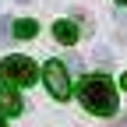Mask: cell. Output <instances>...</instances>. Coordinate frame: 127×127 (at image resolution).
<instances>
[{"label":"cell","instance_id":"obj_1","mask_svg":"<svg viewBox=\"0 0 127 127\" xmlns=\"http://www.w3.org/2000/svg\"><path fill=\"white\" fill-rule=\"evenodd\" d=\"M78 102L95 117H113L117 113V88L106 74H88L78 81Z\"/></svg>","mask_w":127,"mask_h":127},{"label":"cell","instance_id":"obj_2","mask_svg":"<svg viewBox=\"0 0 127 127\" xmlns=\"http://www.w3.org/2000/svg\"><path fill=\"white\" fill-rule=\"evenodd\" d=\"M0 78L11 85H35L39 81V67L28 57H4L0 60Z\"/></svg>","mask_w":127,"mask_h":127},{"label":"cell","instance_id":"obj_3","mask_svg":"<svg viewBox=\"0 0 127 127\" xmlns=\"http://www.w3.org/2000/svg\"><path fill=\"white\" fill-rule=\"evenodd\" d=\"M42 81H46V88H50L53 99H67V95H71V78H67V67H64L60 60H46Z\"/></svg>","mask_w":127,"mask_h":127},{"label":"cell","instance_id":"obj_4","mask_svg":"<svg viewBox=\"0 0 127 127\" xmlns=\"http://www.w3.org/2000/svg\"><path fill=\"white\" fill-rule=\"evenodd\" d=\"M0 109H4V113H11V117H18L21 109H25L21 95L14 92V85H11V81H4V85H0Z\"/></svg>","mask_w":127,"mask_h":127},{"label":"cell","instance_id":"obj_5","mask_svg":"<svg viewBox=\"0 0 127 127\" xmlns=\"http://www.w3.org/2000/svg\"><path fill=\"white\" fill-rule=\"evenodd\" d=\"M53 35H57V42H64V46H74V42H78V25L64 18V21L53 25Z\"/></svg>","mask_w":127,"mask_h":127},{"label":"cell","instance_id":"obj_6","mask_svg":"<svg viewBox=\"0 0 127 127\" xmlns=\"http://www.w3.org/2000/svg\"><path fill=\"white\" fill-rule=\"evenodd\" d=\"M35 32H39V21H32V18L14 21V39H32Z\"/></svg>","mask_w":127,"mask_h":127},{"label":"cell","instance_id":"obj_7","mask_svg":"<svg viewBox=\"0 0 127 127\" xmlns=\"http://www.w3.org/2000/svg\"><path fill=\"white\" fill-rule=\"evenodd\" d=\"M11 35H14V21L11 18H0V46L11 42Z\"/></svg>","mask_w":127,"mask_h":127},{"label":"cell","instance_id":"obj_8","mask_svg":"<svg viewBox=\"0 0 127 127\" xmlns=\"http://www.w3.org/2000/svg\"><path fill=\"white\" fill-rule=\"evenodd\" d=\"M0 127H7V124H4V109H0Z\"/></svg>","mask_w":127,"mask_h":127},{"label":"cell","instance_id":"obj_9","mask_svg":"<svg viewBox=\"0 0 127 127\" xmlns=\"http://www.w3.org/2000/svg\"><path fill=\"white\" fill-rule=\"evenodd\" d=\"M120 21H127V11H120Z\"/></svg>","mask_w":127,"mask_h":127},{"label":"cell","instance_id":"obj_10","mask_svg":"<svg viewBox=\"0 0 127 127\" xmlns=\"http://www.w3.org/2000/svg\"><path fill=\"white\" fill-rule=\"evenodd\" d=\"M120 85H124V88H127V74H124V78H120Z\"/></svg>","mask_w":127,"mask_h":127},{"label":"cell","instance_id":"obj_11","mask_svg":"<svg viewBox=\"0 0 127 127\" xmlns=\"http://www.w3.org/2000/svg\"><path fill=\"white\" fill-rule=\"evenodd\" d=\"M117 4H127V0H117Z\"/></svg>","mask_w":127,"mask_h":127},{"label":"cell","instance_id":"obj_12","mask_svg":"<svg viewBox=\"0 0 127 127\" xmlns=\"http://www.w3.org/2000/svg\"><path fill=\"white\" fill-rule=\"evenodd\" d=\"M18 4H28V0H18Z\"/></svg>","mask_w":127,"mask_h":127}]
</instances>
